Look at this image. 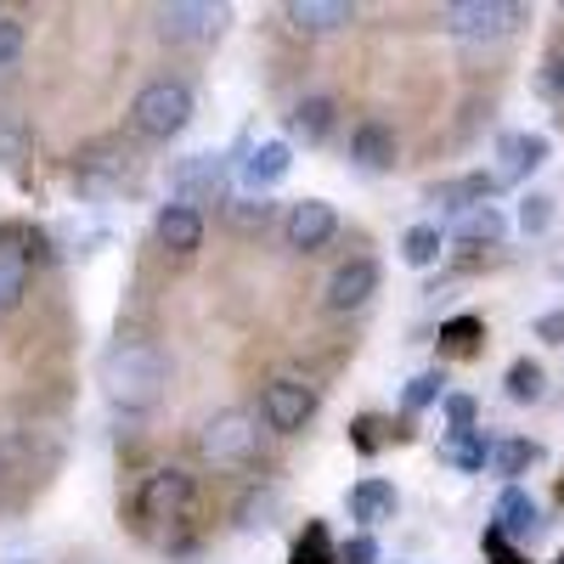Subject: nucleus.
Instances as JSON below:
<instances>
[{"label":"nucleus","mask_w":564,"mask_h":564,"mask_svg":"<svg viewBox=\"0 0 564 564\" xmlns=\"http://www.w3.org/2000/svg\"><path fill=\"white\" fill-rule=\"evenodd\" d=\"M271 215H276L271 198H238V204H226V220L238 226V231H265Z\"/></svg>","instance_id":"obj_31"},{"label":"nucleus","mask_w":564,"mask_h":564,"mask_svg":"<svg viewBox=\"0 0 564 564\" xmlns=\"http://www.w3.org/2000/svg\"><path fill=\"white\" fill-rule=\"evenodd\" d=\"M334 231H339V215H334L327 198H300V204H289V215H282V243H289L294 254L327 249Z\"/></svg>","instance_id":"obj_8"},{"label":"nucleus","mask_w":564,"mask_h":564,"mask_svg":"<svg viewBox=\"0 0 564 564\" xmlns=\"http://www.w3.org/2000/svg\"><path fill=\"white\" fill-rule=\"evenodd\" d=\"M379 282H384V271H379V260H372V254H356V260H345L334 276H327V311H361L372 294H379Z\"/></svg>","instance_id":"obj_12"},{"label":"nucleus","mask_w":564,"mask_h":564,"mask_svg":"<svg viewBox=\"0 0 564 564\" xmlns=\"http://www.w3.org/2000/svg\"><path fill=\"white\" fill-rule=\"evenodd\" d=\"M282 18H289L294 34H334V29L356 23V7H350V0H289Z\"/></svg>","instance_id":"obj_16"},{"label":"nucleus","mask_w":564,"mask_h":564,"mask_svg":"<svg viewBox=\"0 0 564 564\" xmlns=\"http://www.w3.org/2000/svg\"><path fill=\"white\" fill-rule=\"evenodd\" d=\"M558 276H564V265H558Z\"/></svg>","instance_id":"obj_43"},{"label":"nucleus","mask_w":564,"mask_h":564,"mask_svg":"<svg viewBox=\"0 0 564 564\" xmlns=\"http://www.w3.org/2000/svg\"><path fill=\"white\" fill-rule=\"evenodd\" d=\"M553 159V141L547 135H536V130H502L497 135V186H513V181H525V175H536L542 164Z\"/></svg>","instance_id":"obj_11"},{"label":"nucleus","mask_w":564,"mask_h":564,"mask_svg":"<svg viewBox=\"0 0 564 564\" xmlns=\"http://www.w3.org/2000/svg\"><path fill=\"white\" fill-rule=\"evenodd\" d=\"M553 564H564V553H558V558H553Z\"/></svg>","instance_id":"obj_42"},{"label":"nucleus","mask_w":564,"mask_h":564,"mask_svg":"<svg viewBox=\"0 0 564 564\" xmlns=\"http://www.w3.org/2000/svg\"><path fill=\"white\" fill-rule=\"evenodd\" d=\"M12 564H34V558H12Z\"/></svg>","instance_id":"obj_41"},{"label":"nucleus","mask_w":564,"mask_h":564,"mask_svg":"<svg viewBox=\"0 0 564 564\" xmlns=\"http://www.w3.org/2000/svg\"><path fill=\"white\" fill-rule=\"evenodd\" d=\"M276 513H282V486L276 480H254L238 497V508H231V525H238L243 536H254V531H271L276 525Z\"/></svg>","instance_id":"obj_21"},{"label":"nucleus","mask_w":564,"mask_h":564,"mask_svg":"<svg viewBox=\"0 0 564 564\" xmlns=\"http://www.w3.org/2000/svg\"><path fill=\"white\" fill-rule=\"evenodd\" d=\"M193 85L186 79H148L135 90V102H130V130L141 141H175L186 124H193Z\"/></svg>","instance_id":"obj_2"},{"label":"nucleus","mask_w":564,"mask_h":564,"mask_svg":"<svg viewBox=\"0 0 564 564\" xmlns=\"http://www.w3.org/2000/svg\"><path fill=\"white\" fill-rule=\"evenodd\" d=\"M435 401H446V372H417V379L401 390V412H406V417L430 412Z\"/></svg>","instance_id":"obj_29"},{"label":"nucleus","mask_w":564,"mask_h":564,"mask_svg":"<svg viewBox=\"0 0 564 564\" xmlns=\"http://www.w3.org/2000/svg\"><path fill=\"white\" fill-rule=\"evenodd\" d=\"M480 547H486V558H491V564H525V553H520V547H513V542H508V536H502L497 525H486V536H480Z\"/></svg>","instance_id":"obj_38"},{"label":"nucleus","mask_w":564,"mask_h":564,"mask_svg":"<svg viewBox=\"0 0 564 564\" xmlns=\"http://www.w3.org/2000/svg\"><path fill=\"white\" fill-rule=\"evenodd\" d=\"M198 457L209 468H249L260 463V417L243 406H220L198 430Z\"/></svg>","instance_id":"obj_3"},{"label":"nucleus","mask_w":564,"mask_h":564,"mask_svg":"<svg viewBox=\"0 0 564 564\" xmlns=\"http://www.w3.org/2000/svg\"><path fill=\"white\" fill-rule=\"evenodd\" d=\"M502 390H508V401H513V406H536V401H542V390H547V372H542L531 356H520V361L508 367Z\"/></svg>","instance_id":"obj_27"},{"label":"nucleus","mask_w":564,"mask_h":564,"mask_svg":"<svg viewBox=\"0 0 564 564\" xmlns=\"http://www.w3.org/2000/svg\"><path fill=\"white\" fill-rule=\"evenodd\" d=\"M502 231H508V220H502L497 204H480V209H468V215L452 220V238L468 243V249H491V243H502Z\"/></svg>","instance_id":"obj_22"},{"label":"nucleus","mask_w":564,"mask_h":564,"mask_svg":"<svg viewBox=\"0 0 564 564\" xmlns=\"http://www.w3.org/2000/svg\"><path fill=\"white\" fill-rule=\"evenodd\" d=\"M395 159H401V141L384 119H361L350 130V164L361 175H384V170H395Z\"/></svg>","instance_id":"obj_13"},{"label":"nucleus","mask_w":564,"mask_h":564,"mask_svg":"<svg viewBox=\"0 0 564 564\" xmlns=\"http://www.w3.org/2000/svg\"><path fill=\"white\" fill-rule=\"evenodd\" d=\"M153 238H159L164 254L193 260V254L204 249V215H198V209H186V204H164V209L153 215Z\"/></svg>","instance_id":"obj_14"},{"label":"nucleus","mask_w":564,"mask_h":564,"mask_svg":"<svg viewBox=\"0 0 564 564\" xmlns=\"http://www.w3.org/2000/svg\"><path fill=\"white\" fill-rule=\"evenodd\" d=\"M441 412H446V435H463V430H475V395H446L441 401Z\"/></svg>","instance_id":"obj_33"},{"label":"nucleus","mask_w":564,"mask_h":564,"mask_svg":"<svg viewBox=\"0 0 564 564\" xmlns=\"http://www.w3.org/2000/svg\"><path fill=\"white\" fill-rule=\"evenodd\" d=\"M316 406H322V395L305 379H271L260 390V423L276 430V435H300L305 423L316 417Z\"/></svg>","instance_id":"obj_7"},{"label":"nucleus","mask_w":564,"mask_h":564,"mask_svg":"<svg viewBox=\"0 0 564 564\" xmlns=\"http://www.w3.org/2000/svg\"><path fill=\"white\" fill-rule=\"evenodd\" d=\"M339 564H379V536L356 531L350 542H339Z\"/></svg>","instance_id":"obj_35"},{"label":"nucleus","mask_w":564,"mask_h":564,"mask_svg":"<svg viewBox=\"0 0 564 564\" xmlns=\"http://www.w3.org/2000/svg\"><path fill=\"white\" fill-rule=\"evenodd\" d=\"M29 271H34V238L23 226H0V316L18 311L29 294Z\"/></svg>","instance_id":"obj_10"},{"label":"nucleus","mask_w":564,"mask_h":564,"mask_svg":"<svg viewBox=\"0 0 564 564\" xmlns=\"http://www.w3.org/2000/svg\"><path fill=\"white\" fill-rule=\"evenodd\" d=\"M491 525L513 542V536H536L542 531V508L525 486H502L497 491V508H491Z\"/></svg>","instance_id":"obj_19"},{"label":"nucleus","mask_w":564,"mask_h":564,"mask_svg":"<svg viewBox=\"0 0 564 564\" xmlns=\"http://www.w3.org/2000/svg\"><path fill=\"white\" fill-rule=\"evenodd\" d=\"M536 463H542V446L525 441V435H508V441L491 446V475H502L508 486H520V475H525V468H536Z\"/></svg>","instance_id":"obj_23"},{"label":"nucleus","mask_w":564,"mask_h":564,"mask_svg":"<svg viewBox=\"0 0 564 564\" xmlns=\"http://www.w3.org/2000/svg\"><path fill=\"white\" fill-rule=\"evenodd\" d=\"M23 40H29V34H23L18 18H0V68H12V63L23 57Z\"/></svg>","instance_id":"obj_37"},{"label":"nucleus","mask_w":564,"mask_h":564,"mask_svg":"<svg viewBox=\"0 0 564 564\" xmlns=\"http://www.w3.org/2000/svg\"><path fill=\"white\" fill-rule=\"evenodd\" d=\"M74 181H79V193H90V198H102V193H113V186L124 181V159H119V148H85L79 159H74Z\"/></svg>","instance_id":"obj_20"},{"label":"nucleus","mask_w":564,"mask_h":564,"mask_svg":"<svg viewBox=\"0 0 564 564\" xmlns=\"http://www.w3.org/2000/svg\"><path fill=\"white\" fill-rule=\"evenodd\" d=\"M159 34L170 45H204V40H220L226 29V7H198V0H175V7H159L153 12Z\"/></svg>","instance_id":"obj_9"},{"label":"nucleus","mask_w":564,"mask_h":564,"mask_svg":"<svg viewBox=\"0 0 564 564\" xmlns=\"http://www.w3.org/2000/svg\"><path fill=\"white\" fill-rule=\"evenodd\" d=\"M170 193H175V204H186V209L226 204V193H231V159H220V153L181 159V164L170 170Z\"/></svg>","instance_id":"obj_6"},{"label":"nucleus","mask_w":564,"mask_h":564,"mask_svg":"<svg viewBox=\"0 0 564 564\" xmlns=\"http://www.w3.org/2000/svg\"><path fill=\"white\" fill-rule=\"evenodd\" d=\"M164 384H170V361L148 339H124L102 356V395L119 412H153L164 401Z\"/></svg>","instance_id":"obj_1"},{"label":"nucleus","mask_w":564,"mask_h":564,"mask_svg":"<svg viewBox=\"0 0 564 564\" xmlns=\"http://www.w3.org/2000/svg\"><path fill=\"white\" fill-rule=\"evenodd\" d=\"M334 113H339V108H334V97H300V102H294V113H289V130L316 148V141H322L327 130H334Z\"/></svg>","instance_id":"obj_26"},{"label":"nucleus","mask_w":564,"mask_h":564,"mask_svg":"<svg viewBox=\"0 0 564 564\" xmlns=\"http://www.w3.org/2000/svg\"><path fill=\"white\" fill-rule=\"evenodd\" d=\"M491 446L497 441H486V430H463V435H446L441 457L457 468V475H480V468L491 463Z\"/></svg>","instance_id":"obj_24"},{"label":"nucleus","mask_w":564,"mask_h":564,"mask_svg":"<svg viewBox=\"0 0 564 564\" xmlns=\"http://www.w3.org/2000/svg\"><path fill=\"white\" fill-rule=\"evenodd\" d=\"M289 170H294V148H289V141H260V148L243 159V186L254 198H265L271 186L289 181Z\"/></svg>","instance_id":"obj_17"},{"label":"nucleus","mask_w":564,"mask_h":564,"mask_svg":"<svg viewBox=\"0 0 564 564\" xmlns=\"http://www.w3.org/2000/svg\"><path fill=\"white\" fill-rule=\"evenodd\" d=\"M547 226H553V198L547 193H525L520 198V231L525 238H542Z\"/></svg>","instance_id":"obj_32"},{"label":"nucleus","mask_w":564,"mask_h":564,"mask_svg":"<svg viewBox=\"0 0 564 564\" xmlns=\"http://www.w3.org/2000/svg\"><path fill=\"white\" fill-rule=\"evenodd\" d=\"M525 18L531 12L513 7V0H452V7H441V29L457 40H502Z\"/></svg>","instance_id":"obj_5"},{"label":"nucleus","mask_w":564,"mask_h":564,"mask_svg":"<svg viewBox=\"0 0 564 564\" xmlns=\"http://www.w3.org/2000/svg\"><path fill=\"white\" fill-rule=\"evenodd\" d=\"M289 564H339V547H334V536H327V525H322V520H311V525H305V536L294 542Z\"/></svg>","instance_id":"obj_28"},{"label":"nucleus","mask_w":564,"mask_h":564,"mask_svg":"<svg viewBox=\"0 0 564 564\" xmlns=\"http://www.w3.org/2000/svg\"><path fill=\"white\" fill-rule=\"evenodd\" d=\"M345 508H350V520H356L361 531H372V525L395 520V508H401V491H395V480H384V475H367V480H356V486H350Z\"/></svg>","instance_id":"obj_15"},{"label":"nucleus","mask_w":564,"mask_h":564,"mask_svg":"<svg viewBox=\"0 0 564 564\" xmlns=\"http://www.w3.org/2000/svg\"><path fill=\"white\" fill-rule=\"evenodd\" d=\"M135 513H141V525H153V531L193 525V513H198V480L186 475V468H153V475L141 480V491H135Z\"/></svg>","instance_id":"obj_4"},{"label":"nucleus","mask_w":564,"mask_h":564,"mask_svg":"<svg viewBox=\"0 0 564 564\" xmlns=\"http://www.w3.org/2000/svg\"><path fill=\"white\" fill-rule=\"evenodd\" d=\"M480 339H486V322H480V316H452V322H441V350H452V356H475Z\"/></svg>","instance_id":"obj_30"},{"label":"nucleus","mask_w":564,"mask_h":564,"mask_svg":"<svg viewBox=\"0 0 564 564\" xmlns=\"http://www.w3.org/2000/svg\"><path fill=\"white\" fill-rule=\"evenodd\" d=\"M491 193H497V175L475 170V175H457V181H435L423 198H430V204H441V209H452V220H457V215H468V209L491 204Z\"/></svg>","instance_id":"obj_18"},{"label":"nucleus","mask_w":564,"mask_h":564,"mask_svg":"<svg viewBox=\"0 0 564 564\" xmlns=\"http://www.w3.org/2000/svg\"><path fill=\"white\" fill-rule=\"evenodd\" d=\"M18 159H23V124L0 113V164H18Z\"/></svg>","instance_id":"obj_39"},{"label":"nucleus","mask_w":564,"mask_h":564,"mask_svg":"<svg viewBox=\"0 0 564 564\" xmlns=\"http://www.w3.org/2000/svg\"><path fill=\"white\" fill-rule=\"evenodd\" d=\"M441 249H446V231L430 226V220H417V226L401 231V260H406L412 271H430V265L441 260Z\"/></svg>","instance_id":"obj_25"},{"label":"nucleus","mask_w":564,"mask_h":564,"mask_svg":"<svg viewBox=\"0 0 564 564\" xmlns=\"http://www.w3.org/2000/svg\"><path fill=\"white\" fill-rule=\"evenodd\" d=\"M350 446H356L361 457L379 452V446H384V417H356V423H350Z\"/></svg>","instance_id":"obj_34"},{"label":"nucleus","mask_w":564,"mask_h":564,"mask_svg":"<svg viewBox=\"0 0 564 564\" xmlns=\"http://www.w3.org/2000/svg\"><path fill=\"white\" fill-rule=\"evenodd\" d=\"M536 339H547V345H558V339H564V305H558V311H547V316H536Z\"/></svg>","instance_id":"obj_40"},{"label":"nucleus","mask_w":564,"mask_h":564,"mask_svg":"<svg viewBox=\"0 0 564 564\" xmlns=\"http://www.w3.org/2000/svg\"><path fill=\"white\" fill-rule=\"evenodd\" d=\"M536 90L547 102H558L564 108V52H553L547 63H542V74H536Z\"/></svg>","instance_id":"obj_36"}]
</instances>
